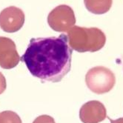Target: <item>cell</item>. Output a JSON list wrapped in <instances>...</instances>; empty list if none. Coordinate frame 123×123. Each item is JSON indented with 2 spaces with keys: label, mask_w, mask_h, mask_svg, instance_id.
<instances>
[{
  "label": "cell",
  "mask_w": 123,
  "mask_h": 123,
  "mask_svg": "<svg viewBox=\"0 0 123 123\" xmlns=\"http://www.w3.org/2000/svg\"><path fill=\"white\" fill-rule=\"evenodd\" d=\"M73 50L68 37L33 38L21 60L32 76L42 82H59L71 68Z\"/></svg>",
  "instance_id": "6da1fadb"
},
{
  "label": "cell",
  "mask_w": 123,
  "mask_h": 123,
  "mask_svg": "<svg viewBox=\"0 0 123 123\" xmlns=\"http://www.w3.org/2000/svg\"><path fill=\"white\" fill-rule=\"evenodd\" d=\"M68 45L77 52H96L101 50L106 42V36L97 28L74 26L68 31Z\"/></svg>",
  "instance_id": "7a4b0ae2"
},
{
  "label": "cell",
  "mask_w": 123,
  "mask_h": 123,
  "mask_svg": "<svg viewBox=\"0 0 123 123\" xmlns=\"http://www.w3.org/2000/svg\"><path fill=\"white\" fill-rule=\"evenodd\" d=\"M87 87L96 94L111 91L116 83V77L110 69L97 66L90 69L85 76Z\"/></svg>",
  "instance_id": "3957f363"
},
{
  "label": "cell",
  "mask_w": 123,
  "mask_h": 123,
  "mask_svg": "<svg viewBox=\"0 0 123 123\" xmlns=\"http://www.w3.org/2000/svg\"><path fill=\"white\" fill-rule=\"evenodd\" d=\"M48 23L50 28L56 32H68L76 23L74 12L68 5H59L48 14Z\"/></svg>",
  "instance_id": "277c9868"
},
{
  "label": "cell",
  "mask_w": 123,
  "mask_h": 123,
  "mask_svg": "<svg viewBox=\"0 0 123 123\" xmlns=\"http://www.w3.org/2000/svg\"><path fill=\"white\" fill-rule=\"evenodd\" d=\"M25 19L22 10L15 6L8 7L0 13V28L5 32L15 33L22 28Z\"/></svg>",
  "instance_id": "5b68a950"
},
{
  "label": "cell",
  "mask_w": 123,
  "mask_h": 123,
  "mask_svg": "<svg viewBox=\"0 0 123 123\" xmlns=\"http://www.w3.org/2000/svg\"><path fill=\"white\" fill-rule=\"evenodd\" d=\"M20 57L15 42L7 37H0V66L3 69H11L19 64Z\"/></svg>",
  "instance_id": "8992f818"
},
{
  "label": "cell",
  "mask_w": 123,
  "mask_h": 123,
  "mask_svg": "<svg viewBox=\"0 0 123 123\" xmlns=\"http://www.w3.org/2000/svg\"><path fill=\"white\" fill-rule=\"evenodd\" d=\"M106 117V108L101 102L97 100L85 103L80 110V118L83 123H99Z\"/></svg>",
  "instance_id": "52a82bcc"
},
{
  "label": "cell",
  "mask_w": 123,
  "mask_h": 123,
  "mask_svg": "<svg viewBox=\"0 0 123 123\" xmlns=\"http://www.w3.org/2000/svg\"><path fill=\"white\" fill-rule=\"evenodd\" d=\"M87 10L96 15L104 14L110 11L113 0H84Z\"/></svg>",
  "instance_id": "ba28073f"
},
{
  "label": "cell",
  "mask_w": 123,
  "mask_h": 123,
  "mask_svg": "<svg viewBox=\"0 0 123 123\" xmlns=\"http://www.w3.org/2000/svg\"><path fill=\"white\" fill-rule=\"evenodd\" d=\"M0 123H22V119L16 113L5 111L0 113Z\"/></svg>",
  "instance_id": "9c48e42d"
},
{
  "label": "cell",
  "mask_w": 123,
  "mask_h": 123,
  "mask_svg": "<svg viewBox=\"0 0 123 123\" xmlns=\"http://www.w3.org/2000/svg\"><path fill=\"white\" fill-rule=\"evenodd\" d=\"M33 123H56L54 119L48 115H41L34 119Z\"/></svg>",
  "instance_id": "30bf717a"
},
{
  "label": "cell",
  "mask_w": 123,
  "mask_h": 123,
  "mask_svg": "<svg viewBox=\"0 0 123 123\" xmlns=\"http://www.w3.org/2000/svg\"><path fill=\"white\" fill-rule=\"evenodd\" d=\"M6 87H7V83H6L5 77L0 72V94L4 93V91L6 90Z\"/></svg>",
  "instance_id": "8fae6325"
},
{
  "label": "cell",
  "mask_w": 123,
  "mask_h": 123,
  "mask_svg": "<svg viewBox=\"0 0 123 123\" xmlns=\"http://www.w3.org/2000/svg\"><path fill=\"white\" fill-rule=\"evenodd\" d=\"M108 118L110 120L111 123H123V117L119 118L118 119H111L110 117H108Z\"/></svg>",
  "instance_id": "7c38bea8"
}]
</instances>
